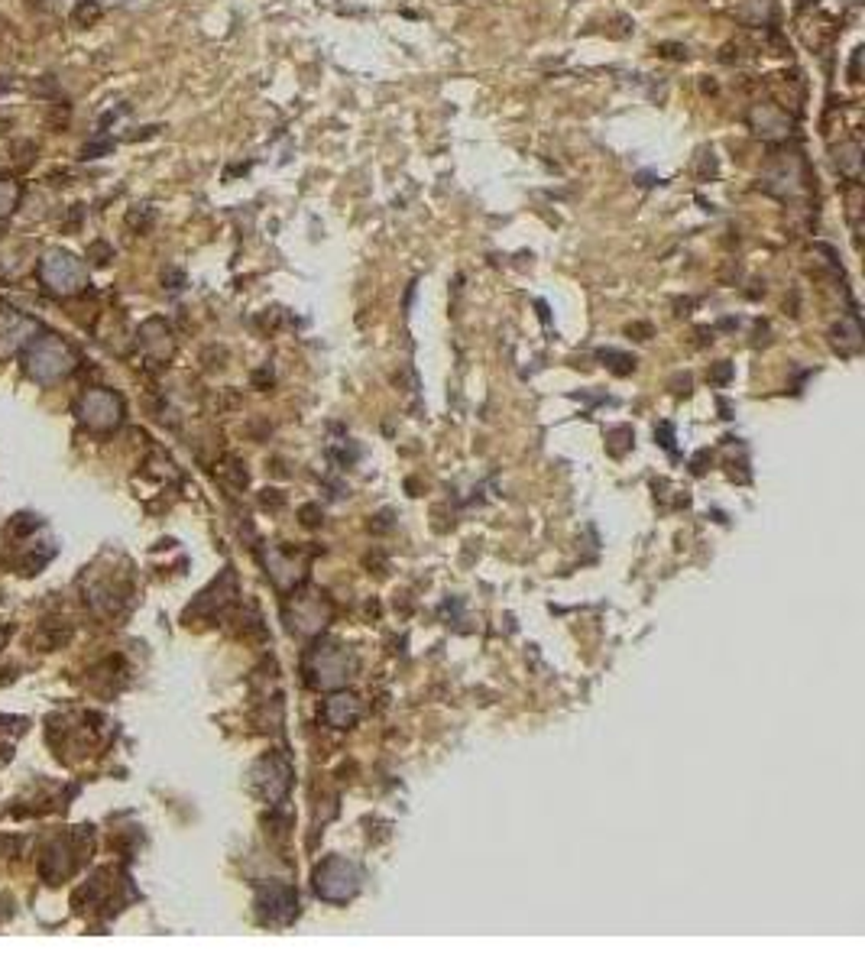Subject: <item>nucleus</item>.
<instances>
[{
  "instance_id": "nucleus-1",
  "label": "nucleus",
  "mask_w": 865,
  "mask_h": 972,
  "mask_svg": "<svg viewBox=\"0 0 865 972\" xmlns=\"http://www.w3.org/2000/svg\"><path fill=\"white\" fill-rule=\"evenodd\" d=\"M357 888H360V872L354 862L340 859V856L321 862L315 872V891L325 901H347L357 895Z\"/></svg>"
},
{
  "instance_id": "nucleus-2",
  "label": "nucleus",
  "mask_w": 865,
  "mask_h": 972,
  "mask_svg": "<svg viewBox=\"0 0 865 972\" xmlns=\"http://www.w3.org/2000/svg\"><path fill=\"white\" fill-rule=\"evenodd\" d=\"M26 366H30L33 376L39 379H55L72 366V354L65 350V344L52 341V337H43L30 347V356H26Z\"/></svg>"
},
{
  "instance_id": "nucleus-3",
  "label": "nucleus",
  "mask_w": 865,
  "mask_h": 972,
  "mask_svg": "<svg viewBox=\"0 0 865 972\" xmlns=\"http://www.w3.org/2000/svg\"><path fill=\"white\" fill-rule=\"evenodd\" d=\"M749 126L755 130V136H762V140L775 143V140H784V136H791L794 117L784 111L781 105H771V101H765V105H755L752 111H749Z\"/></svg>"
},
{
  "instance_id": "nucleus-4",
  "label": "nucleus",
  "mask_w": 865,
  "mask_h": 972,
  "mask_svg": "<svg viewBox=\"0 0 865 972\" xmlns=\"http://www.w3.org/2000/svg\"><path fill=\"white\" fill-rule=\"evenodd\" d=\"M82 416L85 422L97 425V428H111L120 418V399L111 393H88L82 402Z\"/></svg>"
},
{
  "instance_id": "nucleus-5",
  "label": "nucleus",
  "mask_w": 865,
  "mask_h": 972,
  "mask_svg": "<svg viewBox=\"0 0 865 972\" xmlns=\"http://www.w3.org/2000/svg\"><path fill=\"white\" fill-rule=\"evenodd\" d=\"M830 153H833L836 172H840L843 178H850V182H859V175H862V143L843 140V143H836Z\"/></svg>"
},
{
  "instance_id": "nucleus-6",
  "label": "nucleus",
  "mask_w": 865,
  "mask_h": 972,
  "mask_svg": "<svg viewBox=\"0 0 865 972\" xmlns=\"http://www.w3.org/2000/svg\"><path fill=\"white\" fill-rule=\"evenodd\" d=\"M45 279H49V283H55V289H75V286L82 283L85 276H82V269H78V263H75L72 256H65V253H55V256H49V260H45Z\"/></svg>"
},
{
  "instance_id": "nucleus-7",
  "label": "nucleus",
  "mask_w": 865,
  "mask_h": 972,
  "mask_svg": "<svg viewBox=\"0 0 865 972\" xmlns=\"http://www.w3.org/2000/svg\"><path fill=\"white\" fill-rule=\"evenodd\" d=\"M288 778H292V768H288V762H282V758H269V762H267V778H263L269 801H282V797L288 795Z\"/></svg>"
},
{
  "instance_id": "nucleus-8",
  "label": "nucleus",
  "mask_w": 865,
  "mask_h": 972,
  "mask_svg": "<svg viewBox=\"0 0 865 972\" xmlns=\"http://www.w3.org/2000/svg\"><path fill=\"white\" fill-rule=\"evenodd\" d=\"M325 716L331 726H350V723H357V716H360V704H357L354 697H334L327 700L325 706Z\"/></svg>"
},
{
  "instance_id": "nucleus-9",
  "label": "nucleus",
  "mask_w": 865,
  "mask_h": 972,
  "mask_svg": "<svg viewBox=\"0 0 865 972\" xmlns=\"http://www.w3.org/2000/svg\"><path fill=\"white\" fill-rule=\"evenodd\" d=\"M859 65H862V49H856V55H852V65H850V82H862V78H859Z\"/></svg>"
}]
</instances>
